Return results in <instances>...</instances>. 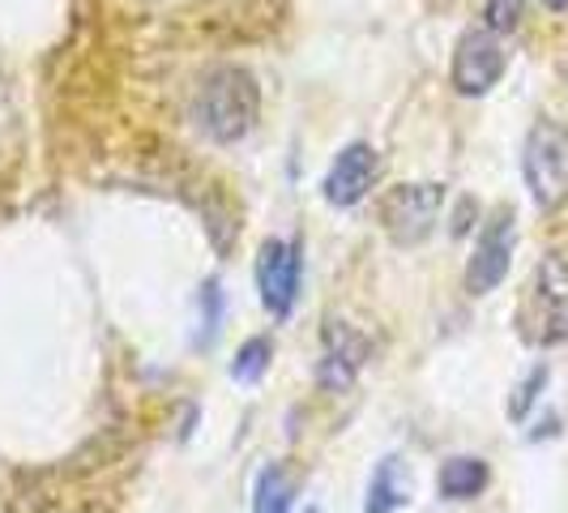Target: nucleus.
Masks as SVG:
<instances>
[{
	"instance_id": "obj_1",
	"label": "nucleus",
	"mask_w": 568,
	"mask_h": 513,
	"mask_svg": "<svg viewBox=\"0 0 568 513\" xmlns=\"http://www.w3.org/2000/svg\"><path fill=\"white\" fill-rule=\"evenodd\" d=\"M193 115H197V129L210 142H244L256 129V115H261V86L244 64H223L201 82Z\"/></svg>"
},
{
	"instance_id": "obj_2",
	"label": "nucleus",
	"mask_w": 568,
	"mask_h": 513,
	"mask_svg": "<svg viewBox=\"0 0 568 513\" xmlns=\"http://www.w3.org/2000/svg\"><path fill=\"white\" fill-rule=\"evenodd\" d=\"M517 334L530 346L568 342V261L560 253H547L535 265L517 300Z\"/></svg>"
},
{
	"instance_id": "obj_3",
	"label": "nucleus",
	"mask_w": 568,
	"mask_h": 513,
	"mask_svg": "<svg viewBox=\"0 0 568 513\" xmlns=\"http://www.w3.org/2000/svg\"><path fill=\"white\" fill-rule=\"evenodd\" d=\"M521 175H526V189L539 210H560L568 205V129L556 120H539L526 145H521Z\"/></svg>"
},
{
	"instance_id": "obj_4",
	"label": "nucleus",
	"mask_w": 568,
	"mask_h": 513,
	"mask_svg": "<svg viewBox=\"0 0 568 513\" xmlns=\"http://www.w3.org/2000/svg\"><path fill=\"white\" fill-rule=\"evenodd\" d=\"M197 30L219 43H256L286 22V0H197Z\"/></svg>"
},
{
	"instance_id": "obj_5",
	"label": "nucleus",
	"mask_w": 568,
	"mask_h": 513,
	"mask_svg": "<svg viewBox=\"0 0 568 513\" xmlns=\"http://www.w3.org/2000/svg\"><path fill=\"white\" fill-rule=\"evenodd\" d=\"M440 210H445V184H436V180L398 184L381 201V223H385L394 244L410 249V244H424L427 235L436 231Z\"/></svg>"
},
{
	"instance_id": "obj_6",
	"label": "nucleus",
	"mask_w": 568,
	"mask_h": 513,
	"mask_svg": "<svg viewBox=\"0 0 568 513\" xmlns=\"http://www.w3.org/2000/svg\"><path fill=\"white\" fill-rule=\"evenodd\" d=\"M300 274H304V240H265L256 253V291L270 316H291L295 300H300Z\"/></svg>"
},
{
	"instance_id": "obj_7",
	"label": "nucleus",
	"mask_w": 568,
	"mask_h": 513,
	"mask_svg": "<svg viewBox=\"0 0 568 513\" xmlns=\"http://www.w3.org/2000/svg\"><path fill=\"white\" fill-rule=\"evenodd\" d=\"M505 69H509V52H505V43H500L496 30L470 27L462 39H457L454 69H449L457 94H466V99H484L487 90L505 78Z\"/></svg>"
},
{
	"instance_id": "obj_8",
	"label": "nucleus",
	"mask_w": 568,
	"mask_h": 513,
	"mask_svg": "<svg viewBox=\"0 0 568 513\" xmlns=\"http://www.w3.org/2000/svg\"><path fill=\"white\" fill-rule=\"evenodd\" d=\"M513 249H517V219H513L509 205H500L484 223L479 240H475V253L466 261V291L487 295V291L505 283L513 265Z\"/></svg>"
},
{
	"instance_id": "obj_9",
	"label": "nucleus",
	"mask_w": 568,
	"mask_h": 513,
	"mask_svg": "<svg viewBox=\"0 0 568 513\" xmlns=\"http://www.w3.org/2000/svg\"><path fill=\"white\" fill-rule=\"evenodd\" d=\"M376 175H381V154H376L368 142H351V145H342L338 159L329 163L321 193H325L329 205L351 210V205H359V201L372 193Z\"/></svg>"
},
{
	"instance_id": "obj_10",
	"label": "nucleus",
	"mask_w": 568,
	"mask_h": 513,
	"mask_svg": "<svg viewBox=\"0 0 568 513\" xmlns=\"http://www.w3.org/2000/svg\"><path fill=\"white\" fill-rule=\"evenodd\" d=\"M368 339L342 321H329L325 325V346H321V364H316V385L329 390V394H342L355 385L359 369L368 364Z\"/></svg>"
},
{
	"instance_id": "obj_11",
	"label": "nucleus",
	"mask_w": 568,
	"mask_h": 513,
	"mask_svg": "<svg viewBox=\"0 0 568 513\" xmlns=\"http://www.w3.org/2000/svg\"><path fill=\"white\" fill-rule=\"evenodd\" d=\"M410 505V475L402 466V457H381L376 471H372L368 484V501H364V513H398Z\"/></svg>"
},
{
	"instance_id": "obj_12",
	"label": "nucleus",
	"mask_w": 568,
	"mask_h": 513,
	"mask_svg": "<svg viewBox=\"0 0 568 513\" xmlns=\"http://www.w3.org/2000/svg\"><path fill=\"white\" fill-rule=\"evenodd\" d=\"M295 492H300V480L286 462H270L261 475H256L253 487V513H291L295 505Z\"/></svg>"
},
{
	"instance_id": "obj_13",
	"label": "nucleus",
	"mask_w": 568,
	"mask_h": 513,
	"mask_svg": "<svg viewBox=\"0 0 568 513\" xmlns=\"http://www.w3.org/2000/svg\"><path fill=\"white\" fill-rule=\"evenodd\" d=\"M487 480H491V471H487L484 457H449V462L440 466L436 487H440L445 501H475L487 487Z\"/></svg>"
},
{
	"instance_id": "obj_14",
	"label": "nucleus",
	"mask_w": 568,
	"mask_h": 513,
	"mask_svg": "<svg viewBox=\"0 0 568 513\" xmlns=\"http://www.w3.org/2000/svg\"><path fill=\"white\" fill-rule=\"evenodd\" d=\"M270 360H274V342L265 339V334H256V339H248L240 351H235L231 376H235L240 385H256V381L270 372Z\"/></svg>"
},
{
	"instance_id": "obj_15",
	"label": "nucleus",
	"mask_w": 568,
	"mask_h": 513,
	"mask_svg": "<svg viewBox=\"0 0 568 513\" xmlns=\"http://www.w3.org/2000/svg\"><path fill=\"white\" fill-rule=\"evenodd\" d=\"M521 13H526V0H487L484 27L496 30V34H509V30H517Z\"/></svg>"
},
{
	"instance_id": "obj_16",
	"label": "nucleus",
	"mask_w": 568,
	"mask_h": 513,
	"mask_svg": "<svg viewBox=\"0 0 568 513\" xmlns=\"http://www.w3.org/2000/svg\"><path fill=\"white\" fill-rule=\"evenodd\" d=\"M542 385H547V364H539V369L517 385V394H513V402H509V420H526V415H530V406L539 402Z\"/></svg>"
},
{
	"instance_id": "obj_17",
	"label": "nucleus",
	"mask_w": 568,
	"mask_h": 513,
	"mask_svg": "<svg viewBox=\"0 0 568 513\" xmlns=\"http://www.w3.org/2000/svg\"><path fill=\"white\" fill-rule=\"evenodd\" d=\"M201 304H205V342H214L219 325H223V291H219V279H205Z\"/></svg>"
},
{
	"instance_id": "obj_18",
	"label": "nucleus",
	"mask_w": 568,
	"mask_h": 513,
	"mask_svg": "<svg viewBox=\"0 0 568 513\" xmlns=\"http://www.w3.org/2000/svg\"><path fill=\"white\" fill-rule=\"evenodd\" d=\"M542 4H547L551 13H568V0H542Z\"/></svg>"
},
{
	"instance_id": "obj_19",
	"label": "nucleus",
	"mask_w": 568,
	"mask_h": 513,
	"mask_svg": "<svg viewBox=\"0 0 568 513\" xmlns=\"http://www.w3.org/2000/svg\"><path fill=\"white\" fill-rule=\"evenodd\" d=\"M308 513H321V510H308Z\"/></svg>"
},
{
	"instance_id": "obj_20",
	"label": "nucleus",
	"mask_w": 568,
	"mask_h": 513,
	"mask_svg": "<svg viewBox=\"0 0 568 513\" xmlns=\"http://www.w3.org/2000/svg\"><path fill=\"white\" fill-rule=\"evenodd\" d=\"M0 513H9V510H0Z\"/></svg>"
}]
</instances>
